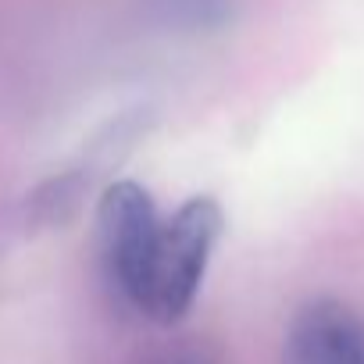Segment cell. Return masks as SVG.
<instances>
[{"instance_id":"6da1fadb","label":"cell","mask_w":364,"mask_h":364,"mask_svg":"<svg viewBox=\"0 0 364 364\" xmlns=\"http://www.w3.org/2000/svg\"><path fill=\"white\" fill-rule=\"evenodd\" d=\"M222 229L218 200L190 197L171 215H161L132 178L111 182L97 200L104 275L154 325H175L190 314Z\"/></svg>"},{"instance_id":"3957f363","label":"cell","mask_w":364,"mask_h":364,"mask_svg":"<svg viewBox=\"0 0 364 364\" xmlns=\"http://www.w3.org/2000/svg\"><path fill=\"white\" fill-rule=\"evenodd\" d=\"M132 364H222L218 353L197 339H168L136 353Z\"/></svg>"},{"instance_id":"7a4b0ae2","label":"cell","mask_w":364,"mask_h":364,"mask_svg":"<svg viewBox=\"0 0 364 364\" xmlns=\"http://www.w3.org/2000/svg\"><path fill=\"white\" fill-rule=\"evenodd\" d=\"M282 364H364V314L332 296L304 304L286 328Z\"/></svg>"}]
</instances>
